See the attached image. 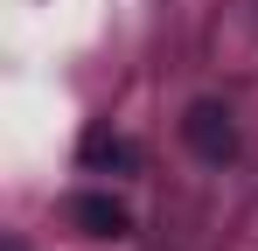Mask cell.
Instances as JSON below:
<instances>
[{
	"mask_svg": "<svg viewBox=\"0 0 258 251\" xmlns=\"http://www.w3.org/2000/svg\"><path fill=\"white\" fill-rule=\"evenodd\" d=\"M84 167L133 174V167H140V147H133V140H119V133H105V126H91V133H84Z\"/></svg>",
	"mask_w": 258,
	"mask_h": 251,
	"instance_id": "obj_3",
	"label": "cell"
},
{
	"mask_svg": "<svg viewBox=\"0 0 258 251\" xmlns=\"http://www.w3.org/2000/svg\"><path fill=\"white\" fill-rule=\"evenodd\" d=\"M70 216H77V230H84V237H126V230H133L126 203H112V196H77Z\"/></svg>",
	"mask_w": 258,
	"mask_h": 251,
	"instance_id": "obj_2",
	"label": "cell"
},
{
	"mask_svg": "<svg viewBox=\"0 0 258 251\" xmlns=\"http://www.w3.org/2000/svg\"><path fill=\"white\" fill-rule=\"evenodd\" d=\"M181 140H188V147H196L203 161H216V167H223L230 154H237V126H230V112H223L216 98L188 105V119H181Z\"/></svg>",
	"mask_w": 258,
	"mask_h": 251,
	"instance_id": "obj_1",
	"label": "cell"
}]
</instances>
